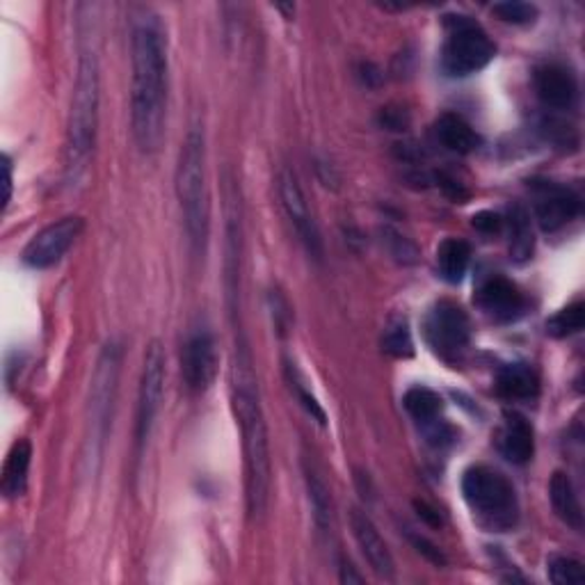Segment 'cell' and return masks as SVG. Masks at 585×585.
I'll return each mask as SVG.
<instances>
[{
    "mask_svg": "<svg viewBox=\"0 0 585 585\" xmlns=\"http://www.w3.org/2000/svg\"><path fill=\"white\" fill-rule=\"evenodd\" d=\"M131 129L142 153L158 151L167 119V37L156 14L138 17L131 37Z\"/></svg>",
    "mask_w": 585,
    "mask_h": 585,
    "instance_id": "obj_1",
    "label": "cell"
},
{
    "mask_svg": "<svg viewBox=\"0 0 585 585\" xmlns=\"http://www.w3.org/2000/svg\"><path fill=\"white\" fill-rule=\"evenodd\" d=\"M229 394L236 424L240 428L242 455H245V489H247V510L252 517H261L268 508L270 498V442L268 424L261 407V394L257 373L252 368L245 341H236L231 368H229Z\"/></svg>",
    "mask_w": 585,
    "mask_h": 585,
    "instance_id": "obj_2",
    "label": "cell"
},
{
    "mask_svg": "<svg viewBox=\"0 0 585 585\" xmlns=\"http://www.w3.org/2000/svg\"><path fill=\"white\" fill-rule=\"evenodd\" d=\"M99 127V62L95 53H82L73 86L67 145H65V177L76 184L88 172L97 142Z\"/></svg>",
    "mask_w": 585,
    "mask_h": 585,
    "instance_id": "obj_3",
    "label": "cell"
},
{
    "mask_svg": "<svg viewBox=\"0 0 585 585\" xmlns=\"http://www.w3.org/2000/svg\"><path fill=\"white\" fill-rule=\"evenodd\" d=\"M177 197L192 252L201 255L208 240V225H211V204H208L206 186V138L201 127H192L181 145L177 165Z\"/></svg>",
    "mask_w": 585,
    "mask_h": 585,
    "instance_id": "obj_4",
    "label": "cell"
},
{
    "mask_svg": "<svg viewBox=\"0 0 585 585\" xmlns=\"http://www.w3.org/2000/svg\"><path fill=\"white\" fill-rule=\"evenodd\" d=\"M463 496L480 526L506 533L517 526L519 500L513 483L492 467L476 465L463 476Z\"/></svg>",
    "mask_w": 585,
    "mask_h": 585,
    "instance_id": "obj_5",
    "label": "cell"
},
{
    "mask_svg": "<svg viewBox=\"0 0 585 585\" xmlns=\"http://www.w3.org/2000/svg\"><path fill=\"white\" fill-rule=\"evenodd\" d=\"M448 37L442 49V67L448 76L465 78L485 69L496 53L489 34L469 17H446Z\"/></svg>",
    "mask_w": 585,
    "mask_h": 585,
    "instance_id": "obj_6",
    "label": "cell"
},
{
    "mask_svg": "<svg viewBox=\"0 0 585 585\" xmlns=\"http://www.w3.org/2000/svg\"><path fill=\"white\" fill-rule=\"evenodd\" d=\"M424 334L437 357L455 364L463 359L472 344V320L463 307L450 300H442L428 311Z\"/></svg>",
    "mask_w": 585,
    "mask_h": 585,
    "instance_id": "obj_7",
    "label": "cell"
},
{
    "mask_svg": "<svg viewBox=\"0 0 585 585\" xmlns=\"http://www.w3.org/2000/svg\"><path fill=\"white\" fill-rule=\"evenodd\" d=\"M117 375H119V350L117 346H106L95 380H92V398H90V457L101 455V444L106 442L110 416H112V400L117 391Z\"/></svg>",
    "mask_w": 585,
    "mask_h": 585,
    "instance_id": "obj_8",
    "label": "cell"
},
{
    "mask_svg": "<svg viewBox=\"0 0 585 585\" xmlns=\"http://www.w3.org/2000/svg\"><path fill=\"white\" fill-rule=\"evenodd\" d=\"M165 350L158 341H153L147 348L145 366H142V378H140V394H138V416H136V446L138 450L145 448V444L151 437L156 416L162 405L165 396Z\"/></svg>",
    "mask_w": 585,
    "mask_h": 585,
    "instance_id": "obj_9",
    "label": "cell"
},
{
    "mask_svg": "<svg viewBox=\"0 0 585 585\" xmlns=\"http://www.w3.org/2000/svg\"><path fill=\"white\" fill-rule=\"evenodd\" d=\"M86 229V220L80 216H67L49 227L41 229L30 238V242L23 249V264L44 270L65 259V255L73 247L78 236Z\"/></svg>",
    "mask_w": 585,
    "mask_h": 585,
    "instance_id": "obj_10",
    "label": "cell"
},
{
    "mask_svg": "<svg viewBox=\"0 0 585 585\" xmlns=\"http://www.w3.org/2000/svg\"><path fill=\"white\" fill-rule=\"evenodd\" d=\"M279 199L284 206V214L288 218V222L296 229L300 242L305 245L307 255L314 257L316 261L323 259V238H320V229L309 211V204L305 197V190L296 177V172L284 167L281 175H279Z\"/></svg>",
    "mask_w": 585,
    "mask_h": 585,
    "instance_id": "obj_11",
    "label": "cell"
},
{
    "mask_svg": "<svg viewBox=\"0 0 585 585\" xmlns=\"http://www.w3.org/2000/svg\"><path fill=\"white\" fill-rule=\"evenodd\" d=\"M528 190H531L537 225L549 234L563 229L581 214V197L563 184L531 181Z\"/></svg>",
    "mask_w": 585,
    "mask_h": 585,
    "instance_id": "obj_12",
    "label": "cell"
},
{
    "mask_svg": "<svg viewBox=\"0 0 585 585\" xmlns=\"http://www.w3.org/2000/svg\"><path fill=\"white\" fill-rule=\"evenodd\" d=\"M218 346L208 331H195L184 346L181 373L190 391L204 394L218 378Z\"/></svg>",
    "mask_w": 585,
    "mask_h": 585,
    "instance_id": "obj_13",
    "label": "cell"
},
{
    "mask_svg": "<svg viewBox=\"0 0 585 585\" xmlns=\"http://www.w3.org/2000/svg\"><path fill=\"white\" fill-rule=\"evenodd\" d=\"M476 305L496 323L517 320L526 309L524 292L517 288V284L500 275H492L478 286Z\"/></svg>",
    "mask_w": 585,
    "mask_h": 585,
    "instance_id": "obj_14",
    "label": "cell"
},
{
    "mask_svg": "<svg viewBox=\"0 0 585 585\" xmlns=\"http://www.w3.org/2000/svg\"><path fill=\"white\" fill-rule=\"evenodd\" d=\"M535 95L545 108L569 110L578 99V82L572 69L558 62L542 65L535 71Z\"/></svg>",
    "mask_w": 585,
    "mask_h": 585,
    "instance_id": "obj_15",
    "label": "cell"
},
{
    "mask_svg": "<svg viewBox=\"0 0 585 585\" xmlns=\"http://www.w3.org/2000/svg\"><path fill=\"white\" fill-rule=\"evenodd\" d=\"M350 528H353V535L357 539V545H359L366 563L370 565V569L380 578L391 581L396 574V563H394V556L387 547V542L383 539L378 526L370 522V517L366 513L355 508L350 513Z\"/></svg>",
    "mask_w": 585,
    "mask_h": 585,
    "instance_id": "obj_16",
    "label": "cell"
},
{
    "mask_svg": "<svg viewBox=\"0 0 585 585\" xmlns=\"http://www.w3.org/2000/svg\"><path fill=\"white\" fill-rule=\"evenodd\" d=\"M496 448L510 465H526L535 453V435L531 424L517 412H508L506 422L496 435Z\"/></svg>",
    "mask_w": 585,
    "mask_h": 585,
    "instance_id": "obj_17",
    "label": "cell"
},
{
    "mask_svg": "<svg viewBox=\"0 0 585 585\" xmlns=\"http://www.w3.org/2000/svg\"><path fill=\"white\" fill-rule=\"evenodd\" d=\"M496 389L506 400L528 403L539 394V378L528 364H508L496 375Z\"/></svg>",
    "mask_w": 585,
    "mask_h": 585,
    "instance_id": "obj_18",
    "label": "cell"
},
{
    "mask_svg": "<svg viewBox=\"0 0 585 585\" xmlns=\"http://www.w3.org/2000/svg\"><path fill=\"white\" fill-rule=\"evenodd\" d=\"M303 469H305V483L309 492V504L314 510V522L320 528V533H331V526H334L331 492L311 457L303 459Z\"/></svg>",
    "mask_w": 585,
    "mask_h": 585,
    "instance_id": "obj_19",
    "label": "cell"
},
{
    "mask_svg": "<svg viewBox=\"0 0 585 585\" xmlns=\"http://www.w3.org/2000/svg\"><path fill=\"white\" fill-rule=\"evenodd\" d=\"M435 136L444 149L459 156L474 153L480 147V136L459 115H442L435 123Z\"/></svg>",
    "mask_w": 585,
    "mask_h": 585,
    "instance_id": "obj_20",
    "label": "cell"
},
{
    "mask_svg": "<svg viewBox=\"0 0 585 585\" xmlns=\"http://www.w3.org/2000/svg\"><path fill=\"white\" fill-rule=\"evenodd\" d=\"M549 498L554 513L563 524H567L574 531H583V510H581V500L574 489V483L569 474L556 472L549 483Z\"/></svg>",
    "mask_w": 585,
    "mask_h": 585,
    "instance_id": "obj_21",
    "label": "cell"
},
{
    "mask_svg": "<svg viewBox=\"0 0 585 585\" xmlns=\"http://www.w3.org/2000/svg\"><path fill=\"white\" fill-rule=\"evenodd\" d=\"M30 459H32V446L28 439H19L3 465V478H0V489L8 498H17L26 492L28 485V472H30Z\"/></svg>",
    "mask_w": 585,
    "mask_h": 585,
    "instance_id": "obj_22",
    "label": "cell"
},
{
    "mask_svg": "<svg viewBox=\"0 0 585 585\" xmlns=\"http://www.w3.org/2000/svg\"><path fill=\"white\" fill-rule=\"evenodd\" d=\"M472 264V247L463 238H446L437 249V270L448 284H459L465 279Z\"/></svg>",
    "mask_w": 585,
    "mask_h": 585,
    "instance_id": "obj_23",
    "label": "cell"
},
{
    "mask_svg": "<svg viewBox=\"0 0 585 585\" xmlns=\"http://www.w3.org/2000/svg\"><path fill=\"white\" fill-rule=\"evenodd\" d=\"M403 405L407 409V414L412 416L414 422H419L422 426H433L439 422L442 409H444V400L437 391L428 389V387H412L405 398Z\"/></svg>",
    "mask_w": 585,
    "mask_h": 585,
    "instance_id": "obj_24",
    "label": "cell"
},
{
    "mask_svg": "<svg viewBox=\"0 0 585 585\" xmlns=\"http://www.w3.org/2000/svg\"><path fill=\"white\" fill-rule=\"evenodd\" d=\"M504 225H508V234H510V257L517 264H524L531 259L533 255V229H531V218L526 214V208L515 204L510 206V214L508 220H504Z\"/></svg>",
    "mask_w": 585,
    "mask_h": 585,
    "instance_id": "obj_25",
    "label": "cell"
},
{
    "mask_svg": "<svg viewBox=\"0 0 585 585\" xmlns=\"http://www.w3.org/2000/svg\"><path fill=\"white\" fill-rule=\"evenodd\" d=\"M383 346L391 357L407 359L414 355V341L412 331L405 318H391L385 334H383Z\"/></svg>",
    "mask_w": 585,
    "mask_h": 585,
    "instance_id": "obj_26",
    "label": "cell"
},
{
    "mask_svg": "<svg viewBox=\"0 0 585 585\" xmlns=\"http://www.w3.org/2000/svg\"><path fill=\"white\" fill-rule=\"evenodd\" d=\"M585 325V305L583 303H574L565 309H561L549 323H547V331L552 334L554 339H567L572 334H578Z\"/></svg>",
    "mask_w": 585,
    "mask_h": 585,
    "instance_id": "obj_27",
    "label": "cell"
},
{
    "mask_svg": "<svg viewBox=\"0 0 585 585\" xmlns=\"http://www.w3.org/2000/svg\"><path fill=\"white\" fill-rule=\"evenodd\" d=\"M547 572H549L552 583L556 585H583L585 583L583 563L574 556L554 554L547 563Z\"/></svg>",
    "mask_w": 585,
    "mask_h": 585,
    "instance_id": "obj_28",
    "label": "cell"
},
{
    "mask_svg": "<svg viewBox=\"0 0 585 585\" xmlns=\"http://www.w3.org/2000/svg\"><path fill=\"white\" fill-rule=\"evenodd\" d=\"M492 14L513 26H526L537 19V8L531 3H522V0H506V3L492 6Z\"/></svg>",
    "mask_w": 585,
    "mask_h": 585,
    "instance_id": "obj_29",
    "label": "cell"
},
{
    "mask_svg": "<svg viewBox=\"0 0 585 585\" xmlns=\"http://www.w3.org/2000/svg\"><path fill=\"white\" fill-rule=\"evenodd\" d=\"M286 375H288L290 389H296V394H298L300 403L305 405V409L314 416V419H316L318 424H325V412H323V407L318 405V400L309 394V389L305 387V383H303V378L298 375V370L288 364V366H286Z\"/></svg>",
    "mask_w": 585,
    "mask_h": 585,
    "instance_id": "obj_30",
    "label": "cell"
},
{
    "mask_svg": "<svg viewBox=\"0 0 585 585\" xmlns=\"http://www.w3.org/2000/svg\"><path fill=\"white\" fill-rule=\"evenodd\" d=\"M474 227L483 234H498L500 229H504V218L496 216V214H489V211H483V214L474 216Z\"/></svg>",
    "mask_w": 585,
    "mask_h": 585,
    "instance_id": "obj_31",
    "label": "cell"
},
{
    "mask_svg": "<svg viewBox=\"0 0 585 585\" xmlns=\"http://www.w3.org/2000/svg\"><path fill=\"white\" fill-rule=\"evenodd\" d=\"M341 581H344V583H364L361 574H357L355 567H353L346 558L341 561Z\"/></svg>",
    "mask_w": 585,
    "mask_h": 585,
    "instance_id": "obj_32",
    "label": "cell"
},
{
    "mask_svg": "<svg viewBox=\"0 0 585 585\" xmlns=\"http://www.w3.org/2000/svg\"><path fill=\"white\" fill-rule=\"evenodd\" d=\"M6 188H8L6 204H10V199H12V162L8 156H6Z\"/></svg>",
    "mask_w": 585,
    "mask_h": 585,
    "instance_id": "obj_33",
    "label": "cell"
}]
</instances>
